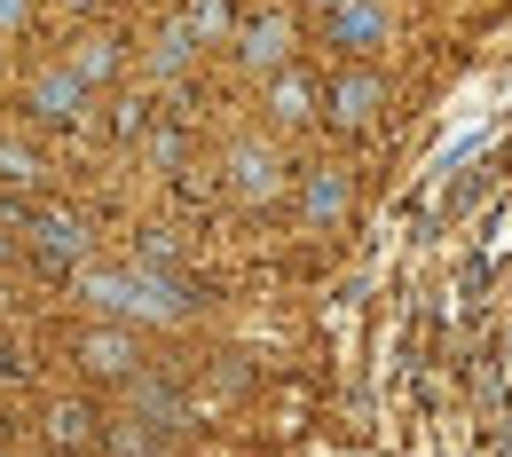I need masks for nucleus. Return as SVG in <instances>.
<instances>
[{
  "instance_id": "f257e3e1",
  "label": "nucleus",
  "mask_w": 512,
  "mask_h": 457,
  "mask_svg": "<svg viewBox=\"0 0 512 457\" xmlns=\"http://www.w3.org/2000/svg\"><path fill=\"white\" fill-rule=\"evenodd\" d=\"M87 308H103V316H127V324H182L190 316V292L174 284V276H158V268H95L87 276Z\"/></svg>"
},
{
  "instance_id": "f03ea898",
  "label": "nucleus",
  "mask_w": 512,
  "mask_h": 457,
  "mask_svg": "<svg viewBox=\"0 0 512 457\" xmlns=\"http://www.w3.org/2000/svg\"><path fill=\"white\" fill-rule=\"evenodd\" d=\"M379 103H386V79H379V71H347V79L331 87V127H347V134L371 127Z\"/></svg>"
},
{
  "instance_id": "7ed1b4c3",
  "label": "nucleus",
  "mask_w": 512,
  "mask_h": 457,
  "mask_svg": "<svg viewBox=\"0 0 512 457\" xmlns=\"http://www.w3.org/2000/svg\"><path fill=\"white\" fill-rule=\"evenodd\" d=\"M79 103H87V79H79V71H40V79H32V111H40V119H48V127H71V119H79Z\"/></svg>"
},
{
  "instance_id": "20e7f679",
  "label": "nucleus",
  "mask_w": 512,
  "mask_h": 457,
  "mask_svg": "<svg viewBox=\"0 0 512 457\" xmlns=\"http://www.w3.org/2000/svg\"><path fill=\"white\" fill-rule=\"evenodd\" d=\"M331 40H339L347 56L379 48V40H386V8H379V0H339V8H331Z\"/></svg>"
},
{
  "instance_id": "39448f33",
  "label": "nucleus",
  "mask_w": 512,
  "mask_h": 457,
  "mask_svg": "<svg viewBox=\"0 0 512 457\" xmlns=\"http://www.w3.org/2000/svg\"><path fill=\"white\" fill-rule=\"evenodd\" d=\"M32 253L48 268H71V261H87V229H79L71 213H40V221H32Z\"/></svg>"
},
{
  "instance_id": "423d86ee",
  "label": "nucleus",
  "mask_w": 512,
  "mask_h": 457,
  "mask_svg": "<svg viewBox=\"0 0 512 457\" xmlns=\"http://www.w3.org/2000/svg\"><path fill=\"white\" fill-rule=\"evenodd\" d=\"M237 56L253 71H284V56H292V24L284 16H253L245 32H237Z\"/></svg>"
},
{
  "instance_id": "0eeeda50",
  "label": "nucleus",
  "mask_w": 512,
  "mask_h": 457,
  "mask_svg": "<svg viewBox=\"0 0 512 457\" xmlns=\"http://www.w3.org/2000/svg\"><path fill=\"white\" fill-rule=\"evenodd\" d=\"M79 363H87V371H95V379H127L134 371V331H87V339H79Z\"/></svg>"
},
{
  "instance_id": "6e6552de",
  "label": "nucleus",
  "mask_w": 512,
  "mask_h": 457,
  "mask_svg": "<svg viewBox=\"0 0 512 457\" xmlns=\"http://www.w3.org/2000/svg\"><path fill=\"white\" fill-rule=\"evenodd\" d=\"M268 111H276L284 127H300V119H316V87H308V79H292V71H276V87H268Z\"/></svg>"
},
{
  "instance_id": "1a4fd4ad",
  "label": "nucleus",
  "mask_w": 512,
  "mask_h": 457,
  "mask_svg": "<svg viewBox=\"0 0 512 457\" xmlns=\"http://www.w3.org/2000/svg\"><path fill=\"white\" fill-rule=\"evenodd\" d=\"M339 213H347V174H331V166H323L316 182H308V221H339Z\"/></svg>"
},
{
  "instance_id": "9d476101",
  "label": "nucleus",
  "mask_w": 512,
  "mask_h": 457,
  "mask_svg": "<svg viewBox=\"0 0 512 457\" xmlns=\"http://www.w3.org/2000/svg\"><path fill=\"white\" fill-rule=\"evenodd\" d=\"M229 182L245 197H276V166H268V150H237V166H229Z\"/></svg>"
},
{
  "instance_id": "9b49d317",
  "label": "nucleus",
  "mask_w": 512,
  "mask_h": 457,
  "mask_svg": "<svg viewBox=\"0 0 512 457\" xmlns=\"http://www.w3.org/2000/svg\"><path fill=\"white\" fill-rule=\"evenodd\" d=\"M48 434H56V442H64V450H87V442H95V418H87V410H56V426H48Z\"/></svg>"
},
{
  "instance_id": "f8f14e48",
  "label": "nucleus",
  "mask_w": 512,
  "mask_h": 457,
  "mask_svg": "<svg viewBox=\"0 0 512 457\" xmlns=\"http://www.w3.org/2000/svg\"><path fill=\"white\" fill-rule=\"evenodd\" d=\"M197 56V40H190V24H182V32H166V40H158V71H182Z\"/></svg>"
},
{
  "instance_id": "ddd939ff",
  "label": "nucleus",
  "mask_w": 512,
  "mask_h": 457,
  "mask_svg": "<svg viewBox=\"0 0 512 457\" xmlns=\"http://www.w3.org/2000/svg\"><path fill=\"white\" fill-rule=\"evenodd\" d=\"M111 64H119V48H111V40H95V48H79V56H71V71H79V79H103Z\"/></svg>"
},
{
  "instance_id": "4468645a",
  "label": "nucleus",
  "mask_w": 512,
  "mask_h": 457,
  "mask_svg": "<svg viewBox=\"0 0 512 457\" xmlns=\"http://www.w3.org/2000/svg\"><path fill=\"white\" fill-rule=\"evenodd\" d=\"M32 174H40V158L16 150V142H0V182H32Z\"/></svg>"
},
{
  "instance_id": "2eb2a0df",
  "label": "nucleus",
  "mask_w": 512,
  "mask_h": 457,
  "mask_svg": "<svg viewBox=\"0 0 512 457\" xmlns=\"http://www.w3.org/2000/svg\"><path fill=\"white\" fill-rule=\"evenodd\" d=\"M24 16H32V0H0V32H16Z\"/></svg>"
}]
</instances>
